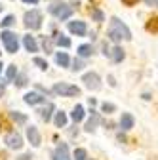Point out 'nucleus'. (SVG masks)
Listing matches in <instances>:
<instances>
[{
    "label": "nucleus",
    "instance_id": "obj_1",
    "mask_svg": "<svg viewBox=\"0 0 158 160\" xmlns=\"http://www.w3.org/2000/svg\"><path fill=\"white\" fill-rule=\"evenodd\" d=\"M109 38L112 42H122V40H131V31L128 29V25L124 21H120L118 17H112L111 19V25H109V31H107Z\"/></svg>",
    "mask_w": 158,
    "mask_h": 160
},
{
    "label": "nucleus",
    "instance_id": "obj_2",
    "mask_svg": "<svg viewBox=\"0 0 158 160\" xmlns=\"http://www.w3.org/2000/svg\"><path fill=\"white\" fill-rule=\"evenodd\" d=\"M0 40L4 42V48L8 53H15L19 50V38L15 32L12 31H2V34H0Z\"/></svg>",
    "mask_w": 158,
    "mask_h": 160
},
{
    "label": "nucleus",
    "instance_id": "obj_3",
    "mask_svg": "<svg viewBox=\"0 0 158 160\" xmlns=\"http://www.w3.org/2000/svg\"><path fill=\"white\" fill-rule=\"evenodd\" d=\"M52 92L57 93V95H63V97L80 95V88H78V86H72V84H67V82H57V84L52 88Z\"/></svg>",
    "mask_w": 158,
    "mask_h": 160
},
{
    "label": "nucleus",
    "instance_id": "obj_4",
    "mask_svg": "<svg viewBox=\"0 0 158 160\" xmlns=\"http://www.w3.org/2000/svg\"><path fill=\"white\" fill-rule=\"evenodd\" d=\"M23 21H25V27L31 29V31H38L42 27V13L38 12V10H31L25 13L23 17Z\"/></svg>",
    "mask_w": 158,
    "mask_h": 160
},
{
    "label": "nucleus",
    "instance_id": "obj_5",
    "mask_svg": "<svg viewBox=\"0 0 158 160\" xmlns=\"http://www.w3.org/2000/svg\"><path fill=\"white\" fill-rule=\"evenodd\" d=\"M50 13H53L59 21H65V19H69L72 15V6L63 4V2H57V4L50 6Z\"/></svg>",
    "mask_w": 158,
    "mask_h": 160
},
{
    "label": "nucleus",
    "instance_id": "obj_6",
    "mask_svg": "<svg viewBox=\"0 0 158 160\" xmlns=\"http://www.w3.org/2000/svg\"><path fill=\"white\" fill-rule=\"evenodd\" d=\"M82 82H84V86H86L88 90H91V92L101 90V78H99V74H97V72H86V74L82 76Z\"/></svg>",
    "mask_w": 158,
    "mask_h": 160
},
{
    "label": "nucleus",
    "instance_id": "obj_7",
    "mask_svg": "<svg viewBox=\"0 0 158 160\" xmlns=\"http://www.w3.org/2000/svg\"><path fill=\"white\" fill-rule=\"evenodd\" d=\"M4 143H6L10 149H21V147H23V137L19 135V133H15V132H12V133L6 135Z\"/></svg>",
    "mask_w": 158,
    "mask_h": 160
},
{
    "label": "nucleus",
    "instance_id": "obj_8",
    "mask_svg": "<svg viewBox=\"0 0 158 160\" xmlns=\"http://www.w3.org/2000/svg\"><path fill=\"white\" fill-rule=\"evenodd\" d=\"M27 139H29V143H31L32 147H40L42 139H40V132H38L36 126H29V128H27Z\"/></svg>",
    "mask_w": 158,
    "mask_h": 160
},
{
    "label": "nucleus",
    "instance_id": "obj_9",
    "mask_svg": "<svg viewBox=\"0 0 158 160\" xmlns=\"http://www.w3.org/2000/svg\"><path fill=\"white\" fill-rule=\"evenodd\" d=\"M53 160H72L71 154H69V147L67 143H59L53 151Z\"/></svg>",
    "mask_w": 158,
    "mask_h": 160
},
{
    "label": "nucleus",
    "instance_id": "obj_10",
    "mask_svg": "<svg viewBox=\"0 0 158 160\" xmlns=\"http://www.w3.org/2000/svg\"><path fill=\"white\" fill-rule=\"evenodd\" d=\"M69 31L72 34H76V36H84L88 32V27H86L84 21H71L69 23Z\"/></svg>",
    "mask_w": 158,
    "mask_h": 160
},
{
    "label": "nucleus",
    "instance_id": "obj_11",
    "mask_svg": "<svg viewBox=\"0 0 158 160\" xmlns=\"http://www.w3.org/2000/svg\"><path fill=\"white\" fill-rule=\"evenodd\" d=\"M133 124H135V118H133V114H130V112H124L122 114V118H120V128L122 130H131L133 128Z\"/></svg>",
    "mask_w": 158,
    "mask_h": 160
},
{
    "label": "nucleus",
    "instance_id": "obj_12",
    "mask_svg": "<svg viewBox=\"0 0 158 160\" xmlns=\"http://www.w3.org/2000/svg\"><path fill=\"white\" fill-rule=\"evenodd\" d=\"M23 46H25V50H27V52H31V53L38 52V44H36V40H34V36H31V34L23 36Z\"/></svg>",
    "mask_w": 158,
    "mask_h": 160
},
{
    "label": "nucleus",
    "instance_id": "obj_13",
    "mask_svg": "<svg viewBox=\"0 0 158 160\" xmlns=\"http://www.w3.org/2000/svg\"><path fill=\"white\" fill-rule=\"evenodd\" d=\"M97 124H99V112H95V111L91 109V116H90V120L86 122L84 130H86V132H93V130L97 128Z\"/></svg>",
    "mask_w": 158,
    "mask_h": 160
},
{
    "label": "nucleus",
    "instance_id": "obj_14",
    "mask_svg": "<svg viewBox=\"0 0 158 160\" xmlns=\"http://www.w3.org/2000/svg\"><path fill=\"white\" fill-rule=\"evenodd\" d=\"M23 99H25V103H27V105H38V103H44V101H46V99H44L40 93H34V92L27 93Z\"/></svg>",
    "mask_w": 158,
    "mask_h": 160
},
{
    "label": "nucleus",
    "instance_id": "obj_15",
    "mask_svg": "<svg viewBox=\"0 0 158 160\" xmlns=\"http://www.w3.org/2000/svg\"><path fill=\"white\" fill-rule=\"evenodd\" d=\"M109 55H111V59H112L114 63H120L122 59L126 57V53H124V50H122L120 46H114V48H112V50L109 52Z\"/></svg>",
    "mask_w": 158,
    "mask_h": 160
},
{
    "label": "nucleus",
    "instance_id": "obj_16",
    "mask_svg": "<svg viewBox=\"0 0 158 160\" xmlns=\"http://www.w3.org/2000/svg\"><path fill=\"white\" fill-rule=\"evenodd\" d=\"M55 111V107H53V103H48L44 109H40V111H38V112H40V118L42 120H46V122H50V120H52V112Z\"/></svg>",
    "mask_w": 158,
    "mask_h": 160
},
{
    "label": "nucleus",
    "instance_id": "obj_17",
    "mask_svg": "<svg viewBox=\"0 0 158 160\" xmlns=\"http://www.w3.org/2000/svg\"><path fill=\"white\" fill-rule=\"evenodd\" d=\"M55 63L61 65V67H69L71 65V59H69V55L65 52H57L55 53Z\"/></svg>",
    "mask_w": 158,
    "mask_h": 160
},
{
    "label": "nucleus",
    "instance_id": "obj_18",
    "mask_svg": "<svg viewBox=\"0 0 158 160\" xmlns=\"http://www.w3.org/2000/svg\"><path fill=\"white\" fill-rule=\"evenodd\" d=\"M53 122H55V126H57V128H65V126H67V114H65L63 111L55 112V118H53Z\"/></svg>",
    "mask_w": 158,
    "mask_h": 160
},
{
    "label": "nucleus",
    "instance_id": "obj_19",
    "mask_svg": "<svg viewBox=\"0 0 158 160\" xmlns=\"http://www.w3.org/2000/svg\"><path fill=\"white\" fill-rule=\"evenodd\" d=\"M71 118L74 120V122H80V120L84 118V107L82 105H76L72 109V112H71Z\"/></svg>",
    "mask_w": 158,
    "mask_h": 160
},
{
    "label": "nucleus",
    "instance_id": "obj_20",
    "mask_svg": "<svg viewBox=\"0 0 158 160\" xmlns=\"http://www.w3.org/2000/svg\"><path fill=\"white\" fill-rule=\"evenodd\" d=\"M90 13H91V19H93V21H97V23H103V21H105V13H103L99 8H91Z\"/></svg>",
    "mask_w": 158,
    "mask_h": 160
},
{
    "label": "nucleus",
    "instance_id": "obj_21",
    "mask_svg": "<svg viewBox=\"0 0 158 160\" xmlns=\"http://www.w3.org/2000/svg\"><path fill=\"white\" fill-rule=\"evenodd\" d=\"M76 52H78V55H80V57H90L93 53V48L90 44H82V46H78Z\"/></svg>",
    "mask_w": 158,
    "mask_h": 160
},
{
    "label": "nucleus",
    "instance_id": "obj_22",
    "mask_svg": "<svg viewBox=\"0 0 158 160\" xmlns=\"http://www.w3.org/2000/svg\"><path fill=\"white\" fill-rule=\"evenodd\" d=\"M15 76H17V67H15V65H8V69H6V78L10 80V82H13Z\"/></svg>",
    "mask_w": 158,
    "mask_h": 160
},
{
    "label": "nucleus",
    "instance_id": "obj_23",
    "mask_svg": "<svg viewBox=\"0 0 158 160\" xmlns=\"http://www.w3.org/2000/svg\"><path fill=\"white\" fill-rule=\"evenodd\" d=\"M10 116H12V120H15L17 124H25V122H27V116H25V114H21V112H17V111L10 112Z\"/></svg>",
    "mask_w": 158,
    "mask_h": 160
},
{
    "label": "nucleus",
    "instance_id": "obj_24",
    "mask_svg": "<svg viewBox=\"0 0 158 160\" xmlns=\"http://www.w3.org/2000/svg\"><path fill=\"white\" fill-rule=\"evenodd\" d=\"M55 44H57V46H63V48H69V46H71V40H69L67 36H63V34H59V36L55 38Z\"/></svg>",
    "mask_w": 158,
    "mask_h": 160
},
{
    "label": "nucleus",
    "instance_id": "obj_25",
    "mask_svg": "<svg viewBox=\"0 0 158 160\" xmlns=\"http://www.w3.org/2000/svg\"><path fill=\"white\" fill-rule=\"evenodd\" d=\"M72 158H74V160H88V152H86V149H76L74 154H72Z\"/></svg>",
    "mask_w": 158,
    "mask_h": 160
},
{
    "label": "nucleus",
    "instance_id": "obj_26",
    "mask_svg": "<svg viewBox=\"0 0 158 160\" xmlns=\"http://www.w3.org/2000/svg\"><path fill=\"white\" fill-rule=\"evenodd\" d=\"M32 63H34L38 69H42V71L48 69V61H46V59H42V57H34V59H32Z\"/></svg>",
    "mask_w": 158,
    "mask_h": 160
},
{
    "label": "nucleus",
    "instance_id": "obj_27",
    "mask_svg": "<svg viewBox=\"0 0 158 160\" xmlns=\"http://www.w3.org/2000/svg\"><path fill=\"white\" fill-rule=\"evenodd\" d=\"M147 31H151V32H158V17L151 19V21L147 23Z\"/></svg>",
    "mask_w": 158,
    "mask_h": 160
},
{
    "label": "nucleus",
    "instance_id": "obj_28",
    "mask_svg": "<svg viewBox=\"0 0 158 160\" xmlns=\"http://www.w3.org/2000/svg\"><path fill=\"white\" fill-rule=\"evenodd\" d=\"M13 23H15V17L13 15H6L4 21H0V25H2V27H12Z\"/></svg>",
    "mask_w": 158,
    "mask_h": 160
},
{
    "label": "nucleus",
    "instance_id": "obj_29",
    "mask_svg": "<svg viewBox=\"0 0 158 160\" xmlns=\"http://www.w3.org/2000/svg\"><path fill=\"white\" fill-rule=\"evenodd\" d=\"M101 111H103V112H107V114H111V112H114V111H116V107H114L112 103H107V101H105V103L101 105Z\"/></svg>",
    "mask_w": 158,
    "mask_h": 160
},
{
    "label": "nucleus",
    "instance_id": "obj_30",
    "mask_svg": "<svg viewBox=\"0 0 158 160\" xmlns=\"http://www.w3.org/2000/svg\"><path fill=\"white\" fill-rule=\"evenodd\" d=\"M25 84H27V76H25V74L15 76V86H17V88H23Z\"/></svg>",
    "mask_w": 158,
    "mask_h": 160
},
{
    "label": "nucleus",
    "instance_id": "obj_31",
    "mask_svg": "<svg viewBox=\"0 0 158 160\" xmlns=\"http://www.w3.org/2000/svg\"><path fill=\"white\" fill-rule=\"evenodd\" d=\"M42 46H44L46 53H50V52H52V40H50V36H44V40H42Z\"/></svg>",
    "mask_w": 158,
    "mask_h": 160
},
{
    "label": "nucleus",
    "instance_id": "obj_32",
    "mask_svg": "<svg viewBox=\"0 0 158 160\" xmlns=\"http://www.w3.org/2000/svg\"><path fill=\"white\" fill-rule=\"evenodd\" d=\"M72 71H80V69H84V63L80 61V59H74L72 61V67H71Z\"/></svg>",
    "mask_w": 158,
    "mask_h": 160
},
{
    "label": "nucleus",
    "instance_id": "obj_33",
    "mask_svg": "<svg viewBox=\"0 0 158 160\" xmlns=\"http://www.w3.org/2000/svg\"><path fill=\"white\" fill-rule=\"evenodd\" d=\"M145 4L151 8H158V0H145Z\"/></svg>",
    "mask_w": 158,
    "mask_h": 160
},
{
    "label": "nucleus",
    "instance_id": "obj_34",
    "mask_svg": "<svg viewBox=\"0 0 158 160\" xmlns=\"http://www.w3.org/2000/svg\"><path fill=\"white\" fill-rule=\"evenodd\" d=\"M137 2H139V0H122V4H124V6H135Z\"/></svg>",
    "mask_w": 158,
    "mask_h": 160
},
{
    "label": "nucleus",
    "instance_id": "obj_35",
    "mask_svg": "<svg viewBox=\"0 0 158 160\" xmlns=\"http://www.w3.org/2000/svg\"><path fill=\"white\" fill-rule=\"evenodd\" d=\"M31 158H32V156H31V154H21V156H19V158H17V160H31Z\"/></svg>",
    "mask_w": 158,
    "mask_h": 160
},
{
    "label": "nucleus",
    "instance_id": "obj_36",
    "mask_svg": "<svg viewBox=\"0 0 158 160\" xmlns=\"http://www.w3.org/2000/svg\"><path fill=\"white\" fill-rule=\"evenodd\" d=\"M23 2H25V4H38L40 0H23Z\"/></svg>",
    "mask_w": 158,
    "mask_h": 160
},
{
    "label": "nucleus",
    "instance_id": "obj_37",
    "mask_svg": "<svg viewBox=\"0 0 158 160\" xmlns=\"http://www.w3.org/2000/svg\"><path fill=\"white\" fill-rule=\"evenodd\" d=\"M4 90H6V88H4V84H0V97L4 95Z\"/></svg>",
    "mask_w": 158,
    "mask_h": 160
},
{
    "label": "nucleus",
    "instance_id": "obj_38",
    "mask_svg": "<svg viewBox=\"0 0 158 160\" xmlns=\"http://www.w3.org/2000/svg\"><path fill=\"white\" fill-rule=\"evenodd\" d=\"M2 67H4V65H2V61H0V72H2Z\"/></svg>",
    "mask_w": 158,
    "mask_h": 160
},
{
    "label": "nucleus",
    "instance_id": "obj_39",
    "mask_svg": "<svg viewBox=\"0 0 158 160\" xmlns=\"http://www.w3.org/2000/svg\"><path fill=\"white\" fill-rule=\"evenodd\" d=\"M0 10H2V6H0Z\"/></svg>",
    "mask_w": 158,
    "mask_h": 160
}]
</instances>
